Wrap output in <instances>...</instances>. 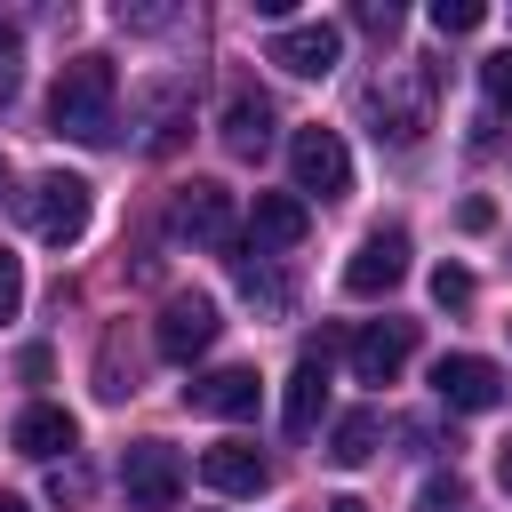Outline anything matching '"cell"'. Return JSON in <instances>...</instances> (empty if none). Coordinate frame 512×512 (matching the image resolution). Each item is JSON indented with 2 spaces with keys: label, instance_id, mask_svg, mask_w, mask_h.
<instances>
[{
  "label": "cell",
  "instance_id": "1",
  "mask_svg": "<svg viewBox=\"0 0 512 512\" xmlns=\"http://www.w3.org/2000/svg\"><path fill=\"white\" fill-rule=\"evenodd\" d=\"M112 104H120V72H112L104 56H72V64L56 72L48 120H56V136H72V144H104V136H112Z\"/></svg>",
  "mask_w": 512,
  "mask_h": 512
},
{
  "label": "cell",
  "instance_id": "15",
  "mask_svg": "<svg viewBox=\"0 0 512 512\" xmlns=\"http://www.w3.org/2000/svg\"><path fill=\"white\" fill-rule=\"evenodd\" d=\"M320 408H328V344H312L304 360H296V376H288V408H280V424L304 440L312 424H320Z\"/></svg>",
  "mask_w": 512,
  "mask_h": 512
},
{
  "label": "cell",
  "instance_id": "19",
  "mask_svg": "<svg viewBox=\"0 0 512 512\" xmlns=\"http://www.w3.org/2000/svg\"><path fill=\"white\" fill-rule=\"evenodd\" d=\"M376 440H384L376 408H352V416H336V432H328V464H368Z\"/></svg>",
  "mask_w": 512,
  "mask_h": 512
},
{
  "label": "cell",
  "instance_id": "20",
  "mask_svg": "<svg viewBox=\"0 0 512 512\" xmlns=\"http://www.w3.org/2000/svg\"><path fill=\"white\" fill-rule=\"evenodd\" d=\"M416 512H464V480H456V472H432V480L416 488Z\"/></svg>",
  "mask_w": 512,
  "mask_h": 512
},
{
  "label": "cell",
  "instance_id": "6",
  "mask_svg": "<svg viewBox=\"0 0 512 512\" xmlns=\"http://www.w3.org/2000/svg\"><path fill=\"white\" fill-rule=\"evenodd\" d=\"M176 232H184V240H200V248H232V240H240L232 192H224V184H208V176H192V184L176 192Z\"/></svg>",
  "mask_w": 512,
  "mask_h": 512
},
{
  "label": "cell",
  "instance_id": "13",
  "mask_svg": "<svg viewBox=\"0 0 512 512\" xmlns=\"http://www.w3.org/2000/svg\"><path fill=\"white\" fill-rule=\"evenodd\" d=\"M312 232V208L296 200V192H256V208H248V248L264 256V248H296Z\"/></svg>",
  "mask_w": 512,
  "mask_h": 512
},
{
  "label": "cell",
  "instance_id": "9",
  "mask_svg": "<svg viewBox=\"0 0 512 512\" xmlns=\"http://www.w3.org/2000/svg\"><path fill=\"white\" fill-rule=\"evenodd\" d=\"M216 328H224V320H216V296H192V288L168 296V304H160V360H200V352L216 344Z\"/></svg>",
  "mask_w": 512,
  "mask_h": 512
},
{
  "label": "cell",
  "instance_id": "5",
  "mask_svg": "<svg viewBox=\"0 0 512 512\" xmlns=\"http://www.w3.org/2000/svg\"><path fill=\"white\" fill-rule=\"evenodd\" d=\"M288 168H296V192H320V200H344L352 192V152H344L336 128H296Z\"/></svg>",
  "mask_w": 512,
  "mask_h": 512
},
{
  "label": "cell",
  "instance_id": "27",
  "mask_svg": "<svg viewBox=\"0 0 512 512\" xmlns=\"http://www.w3.org/2000/svg\"><path fill=\"white\" fill-rule=\"evenodd\" d=\"M496 480H504V488H512V440H504V456H496Z\"/></svg>",
  "mask_w": 512,
  "mask_h": 512
},
{
  "label": "cell",
  "instance_id": "26",
  "mask_svg": "<svg viewBox=\"0 0 512 512\" xmlns=\"http://www.w3.org/2000/svg\"><path fill=\"white\" fill-rule=\"evenodd\" d=\"M360 24H368V32H392V24H400V8H392V0H368V8H360Z\"/></svg>",
  "mask_w": 512,
  "mask_h": 512
},
{
  "label": "cell",
  "instance_id": "16",
  "mask_svg": "<svg viewBox=\"0 0 512 512\" xmlns=\"http://www.w3.org/2000/svg\"><path fill=\"white\" fill-rule=\"evenodd\" d=\"M184 128H192V96L176 88V80H160V88H144V152H176L184 144Z\"/></svg>",
  "mask_w": 512,
  "mask_h": 512
},
{
  "label": "cell",
  "instance_id": "25",
  "mask_svg": "<svg viewBox=\"0 0 512 512\" xmlns=\"http://www.w3.org/2000/svg\"><path fill=\"white\" fill-rule=\"evenodd\" d=\"M432 296H440V304H472V272H464V264H440V272H432Z\"/></svg>",
  "mask_w": 512,
  "mask_h": 512
},
{
  "label": "cell",
  "instance_id": "28",
  "mask_svg": "<svg viewBox=\"0 0 512 512\" xmlns=\"http://www.w3.org/2000/svg\"><path fill=\"white\" fill-rule=\"evenodd\" d=\"M328 512H368V504H360V496H336V504H328Z\"/></svg>",
  "mask_w": 512,
  "mask_h": 512
},
{
  "label": "cell",
  "instance_id": "29",
  "mask_svg": "<svg viewBox=\"0 0 512 512\" xmlns=\"http://www.w3.org/2000/svg\"><path fill=\"white\" fill-rule=\"evenodd\" d=\"M0 512H32V504H24V496H0Z\"/></svg>",
  "mask_w": 512,
  "mask_h": 512
},
{
  "label": "cell",
  "instance_id": "4",
  "mask_svg": "<svg viewBox=\"0 0 512 512\" xmlns=\"http://www.w3.org/2000/svg\"><path fill=\"white\" fill-rule=\"evenodd\" d=\"M120 488H128V512H168V504L184 496L176 448H168V440H136V448L120 456Z\"/></svg>",
  "mask_w": 512,
  "mask_h": 512
},
{
  "label": "cell",
  "instance_id": "7",
  "mask_svg": "<svg viewBox=\"0 0 512 512\" xmlns=\"http://www.w3.org/2000/svg\"><path fill=\"white\" fill-rule=\"evenodd\" d=\"M408 352H416V320H368V328L344 344V360H352L360 384H392V376L408 368Z\"/></svg>",
  "mask_w": 512,
  "mask_h": 512
},
{
  "label": "cell",
  "instance_id": "17",
  "mask_svg": "<svg viewBox=\"0 0 512 512\" xmlns=\"http://www.w3.org/2000/svg\"><path fill=\"white\" fill-rule=\"evenodd\" d=\"M16 448H24V456H40V464H56V456H72V448H80V424H72L64 408H48V400H40V408H24V416H16Z\"/></svg>",
  "mask_w": 512,
  "mask_h": 512
},
{
  "label": "cell",
  "instance_id": "24",
  "mask_svg": "<svg viewBox=\"0 0 512 512\" xmlns=\"http://www.w3.org/2000/svg\"><path fill=\"white\" fill-rule=\"evenodd\" d=\"M16 312H24V264L0 248V320H16Z\"/></svg>",
  "mask_w": 512,
  "mask_h": 512
},
{
  "label": "cell",
  "instance_id": "8",
  "mask_svg": "<svg viewBox=\"0 0 512 512\" xmlns=\"http://www.w3.org/2000/svg\"><path fill=\"white\" fill-rule=\"evenodd\" d=\"M432 392H440L448 408L480 416V408L504 400V376H496V360H480V352H440V360H432Z\"/></svg>",
  "mask_w": 512,
  "mask_h": 512
},
{
  "label": "cell",
  "instance_id": "2",
  "mask_svg": "<svg viewBox=\"0 0 512 512\" xmlns=\"http://www.w3.org/2000/svg\"><path fill=\"white\" fill-rule=\"evenodd\" d=\"M368 120H376V136L416 144V136L432 128V72H400V64H384V72L368 80Z\"/></svg>",
  "mask_w": 512,
  "mask_h": 512
},
{
  "label": "cell",
  "instance_id": "23",
  "mask_svg": "<svg viewBox=\"0 0 512 512\" xmlns=\"http://www.w3.org/2000/svg\"><path fill=\"white\" fill-rule=\"evenodd\" d=\"M480 88H488V104H496V112H512V48H496V56L480 64Z\"/></svg>",
  "mask_w": 512,
  "mask_h": 512
},
{
  "label": "cell",
  "instance_id": "10",
  "mask_svg": "<svg viewBox=\"0 0 512 512\" xmlns=\"http://www.w3.org/2000/svg\"><path fill=\"white\" fill-rule=\"evenodd\" d=\"M408 280V232H368L360 248H352V264H344V288L352 296H384V288H400Z\"/></svg>",
  "mask_w": 512,
  "mask_h": 512
},
{
  "label": "cell",
  "instance_id": "3",
  "mask_svg": "<svg viewBox=\"0 0 512 512\" xmlns=\"http://www.w3.org/2000/svg\"><path fill=\"white\" fill-rule=\"evenodd\" d=\"M16 208H24V224H32V240H48V248H72V240L88 232V184H80V176H64V168H48V176H32Z\"/></svg>",
  "mask_w": 512,
  "mask_h": 512
},
{
  "label": "cell",
  "instance_id": "11",
  "mask_svg": "<svg viewBox=\"0 0 512 512\" xmlns=\"http://www.w3.org/2000/svg\"><path fill=\"white\" fill-rule=\"evenodd\" d=\"M336 56H344V32H336V24H280V32H272V64H280V72L320 80V72H336Z\"/></svg>",
  "mask_w": 512,
  "mask_h": 512
},
{
  "label": "cell",
  "instance_id": "22",
  "mask_svg": "<svg viewBox=\"0 0 512 512\" xmlns=\"http://www.w3.org/2000/svg\"><path fill=\"white\" fill-rule=\"evenodd\" d=\"M480 0H432V32H480Z\"/></svg>",
  "mask_w": 512,
  "mask_h": 512
},
{
  "label": "cell",
  "instance_id": "21",
  "mask_svg": "<svg viewBox=\"0 0 512 512\" xmlns=\"http://www.w3.org/2000/svg\"><path fill=\"white\" fill-rule=\"evenodd\" d=\"M16 80H24V32L0 16V104L16 96Z\"/></svg>",
  "mask_w": 512,
  "mask_h": 512
},
{
  "label": "cell",
  "instance_id": "12",
  "mask_svg": "<svg viewBox=\"0 0 512 512\" xmlns=\"http://www.w3.org/2000/svg\"><path fill=\"white\" fill-rule=\"evenodd\" d=\"M200 480H208L216 496H264V488H272V464H264V448H248V440H216V448L200 456Z\"/></svg>",
  "mask_w": 512,
  "mask_h": 512
},
{
  "label": "cell",
  "instance_id": "18",
  "mask_svg": "<svg viewBox=\"0 0 512 512\" xmlns=\"http://www.w3.org/2000/svg\"><path fill=\"white\" fill-rule=\"evenodd\" d=\"M224 144H232L240 160H256V152L272 144V104H264L256 88H240V96L224 104Z\"/></svg>",
  "mask_w": 512,
  "mask_h": 512
},
{
  "label": "cell",
  "instance_id": "14",
  "mask_svg": "<svg viewBox=\"0 0 512 512\" xmlns=\"http://www.w3.org/2000/svg\"><path fill=\"white\" fill-rule=\"evenodd\" d=\"M256 368H208V376H192L184 384V400L200 408V416H256Z\"/></svg>",
  "mask_w": 512,
  "mask_h": 512
}]
</instances>
